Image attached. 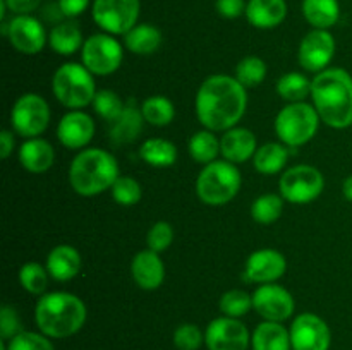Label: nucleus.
Wrapping results in <instances>:
<instances>
[{"mask_svg":"<svg viewBox=\"0 0 352 350\" xmlns=\"http://www.w3.org/2000/svg\"><path fill=\"white\" fill-rule=\"evenodd\" d=\"M253 309L267 321L282 323L294 312V299L280 285L263 283L254 290Z\"/></svg>","mask_w":352,"mask_h":350,"instance_id":"13","label":"nucleus"},{"mask_svg":"<svg viewBox=\"0 0 352 350\" xmlns=\"http://www.w3.org/2000/svg\"><path fill=\"white\" fill-rule=\"evenodd\" d=\"M3 33L9 38L10 45L24 55H34L41 51L47 41V34L41 23L31 16L14 17Z\"/></svg>","mask_w":352,"mask_h":350,"instance_id":"16","label":"nucleus"},{"mask_svg":"<svg viewBox=\"0 0 352 350\" xmlns=\"http://www.w3.org/2000/svg\"><path fill=\"white\" fill-rule=\"evenodd\" d=\"M7 350H55L50 340L43 333L21 331L14 338L9 340Z\"/></svg>","mask_w":352,"mask_h":350,"instance_id":"40","label":"nucleus"},{"mask_svg":"<svg viewBox=\"0 0 352 350\" xmlns=\"http://www.w3.org/2000/svg\"><path fill=\"white\" fill-rule=\"evenodd\" d=\"M141 113H143L144 120L151 126L164 127L174 120L175 108L172 102L165 96H151L146 98L141 105Z\"/></svg>","mask_w":352,"mask_h":350,"instance_id":"32","label":"nucleus"},{"mask_svg":"<svg viewBox=\"0 0 352 350\" xmlns=\"http://www.w3.org/2000/svg\"><path fill=\"white\" fill-rule=\"evenodd\" d=\"M81 254L67 244L54 247L47 257L48 275L57 281L72 280L81 270Z\"/></svg>","mask_w":352,"mask_h":350,"instance_id":"22","label":"nucleus"},{"mask_svg":"<svg viewBox=\"0 0 352 350\" xmlns=\"http://www.w3.org/2000/svg\"><path fill=\"white\" fill-rule=\"evenodd\" d=\"M220 153L230 163H244L256 153V137L250 129L232 127L220 139Z\"/></svg>","mask_w":352,"mask_h":350,"instance_id":"20","label":"nucleus"},{"mask_svg":"<svg viewBox=\"0 0 352 350\" xmlns=\"http://www.w3.org/2000/svg\"><path fill=\"white\" fill-rule=\"evenodd\" d=\"M41 0H6L9 10L19 14V16H28L30 12L36 10Z\"/></svg>","mask_w":352,"mask_h":350,"instance_id":"46","label":"nucleus"},{"mask_svg":"<svg viewBox=\"0 0 352 350\" xmlns=\"http://www.w3.org/2000/svg\"><path fill=\"white\" fill-rule=\"evenodd\" d=\"M292 350H329L332 333L329 325L320 316L302 312L292 321L291 326Z\"/></svg>","mask_w":352,"mask_h":350,"instance_id":"12","label":"nucleus"},{"mask_svg":"<svg viewBox=\"0 0 352 350\" xmlns=\"http://www.w3.org/2000/svg\"><path fill=\"white\" fill-rule=\"evenodd\" d=\"M131 273H133V278L138 283V287H141L143 290H155V288H158L164 283V261H162V257L155 250H141V253L134 256L133 263H131Z\"/></svg>","mask_w":352,"mask_h":350,"instance_id":"19","label":"nucleus"},{"mask_svg":"<svg viewBox=\"0 0 352 350\" xmlns=\"http://www.w3.org/2000/svg\"><path fill=\"white\" fill-rule=\"evenodd\" d=\"M119 178V165L113 154L100 148L82 150L69 168L71 187L81 196H96L112 189Z\"/></svg>","mask_w":352,"mask_h":350,"instance_id":"4","label":"nucleus"},{"mask_svg":"<svg viewBox=\"0 0 352 350\" xmlns=\"http://www.w3.org/2000/svg\"><path fill=\"white\" fill-rule=\"evenodd\" d=\"M278 95L291 103H299L311 95V82L299 72H289L284 74L277 82Z\"/></svg>","mask_w":352,"mask_h":350,"instance_id":"34","label":"nucleus"},{"mask_svg":"<svg viewBox=\"0 0 352 350\" xmlns=\"http://www.w3.org/2000/svg\"><path fill=\"white\" fill-rule=\"evenodd\" d=\"M320 115L315 106L305 102L291 103L278 112L275 132L285 146H301L315 137L320 126Z\"/></svg>","mask_w":352,"mask_h":350,"instance_id":"7","label":"nucleus"},{"mask_svg":"<svg viewBox=\"0 0 352 350\" xmlns=\"http://www.w3.org/2000/svg\"><path fill=\"white\" fill-rule=\"evenodd\" d=\"M246 2L244 0H217V10L220 16L227 19H236L241 14L246 12Z\"/></svg>","mask_w":352,"mask_h":350,"instance_id":"44","label":"nucleus"},{"mask_svg":"<svg viewBox=\"0 0 352 350\" xmlns=\"http://www.w3.org/2000/svg\"><path fill=\"white\" fill-rule=\"evenodd\" d=\"M280 194L285 201L294 205L311 202L322 194L325 180L318 168L311 165H296L284 172L278 182Z\"/></svg>","mask_w":352,"mask_h":350,"instance_id":"8","label":"nucleus"},{"mask_svg":"<svg viewBox=\"0 0 352 350\" xmlns=\"http://www.w3.org/2000/svg\"><path fill=\"white\" fill-rule=\"evenodd\" d=\"M91 105L93 110L109 124H112L113 120L119 119L120 113L126 108L122 100H120L116 93L110 91V89H100V91H96L95 100H93Z\"/></svg>","mask_w":352,"mask_h":350,"instance_id":"36","label":"nucleus"},{"mask_svg":"<svg viewBox=\"0 0 352 350\" xmlns=\"http://www.w3.org/2000/svg\"><path fill=\"white\" fill-rule=\"evenodd\" d=\"M287 16L285 0H250L246 7V17L254 27L270 30L278 26Z\"/></svg>","mask_w":352,"mask_h":350,"instance_id":"24","label":"nucleus"},{"mask_svg":"<svg viewBox=\"0 0 352 350\" xmlns=\"http://www.w3.org/2000/svg\"><path fill=\"white\" fill-rule=\"evenodd\" d=\"M282 211H284V198L277 194L260 196L254 199L253 206H251V216L254 222L261 223V225H270V223L277 222Z\"/></svg>","mask_w":352,"mask_h":350,"instance_id":"33","label":"nucleus"},{"mask_svg":"<svg viewBox=\"0 0 352 350\" xmlns=\"http://www.w3.org/2000/svg\"><path fill=\"white\" fill-rule=\"evenodd\" d=\"M220 153V141L212 130H199L189 141V154L198 163L208 165L217 160Z\"/></svg>","mask_w":352,"mask_h":350,"instance_id":"31","label":"nucleus"},{"mask_svg":"<svg viewBox=\"0 0 352 350\" xmlns=\"http://www.w3.org/2000/svg\"><path fill=\"white\" fill-rule=\"evenodd\" d=\"M253 307V295L244 290H229L220 299V311L229 318H241Z\"/></svg>","mask_w":352,"mask_h":350,"instance_id":"38","label":"nucleus"},{"mask_svg":"<svg viewBox=\"0 0 352 350\" xmlns=\"http://www.w3.org/2000/svg\"><path fill=\"white\" fill-rule=\"evenodd\" d=\"M50 122V108L41 96L34 93H26L21 96L10 112V124L19 136L38 137Z\"/></svg>","mask_w":352,"mask_h":350,"instance_id":"9","label":"nucleus"},{"mask_svg":"<svg viewBox=\"0 0 352 350\" xmlns=\"http://www.w3.org/2000/svg\"><path fill=\"white\" fill-rule=\"evenodd\" d=\"M287 261L284 254L275 249H260L246 261L244 280L251 283H274L285 273Z\"/></svg>","mask_w":352,"mask_h":350,"instance_id":"17","label":"nucleus"},{"mask_svg":"<svg viewBox=\"0 0 352 350\" xmlns=\"http://www.w3.org/2000/svg\"><path fill=\"white\" fill-rule=\"evenodd\" d=\"M246 106V88L226 74L206 78L196 95V115L212 132L232 129L243 119Z\"/></svg>","mask_w":352,"mask_h":350,"instance_id":"1","label":"nucleus"},{"mask_svg":"<svg viewBox=\"0 0 352 350\" xmlns=\"http://www.w3.org/2000/svg\"><path fill=\"white\" fill-rule=\"evenodd\" d=\"M140 0H95L93 19L110 34H126L136 26Z\"/></svg>","mask_w":352,"mask_h":350,"instance_id":"11","label":"nucleus"},{"mask_svg":"<svg viewBox=\"0 0 352 350\" xmlns=\"http://www.w3.org/2000/svg\"><path fill=\"white\" fill-rule=\"evenodd\" d=\"M302 14L315 30H329L339 21V2L337 0H305Z\"/></svg>","mask_w":352,"mask_h":350,"instance_id":"26","label":"nucleus"},{"mask_svg":"<svg viewBox=\"0 0 352 350\" xmlns=\"http://www.w3.org/2000/svg\"><path fill=\"white\" fill-rule=\"evenodd\" d=\"M141 160L146 161L151 167L165 168L172 167L177 160V148L174 143L162 137H151V139L144 141L140 148Z\"/></svg>","mask_w":352,"mask_h":350,"instance_id":"27","label":"nucleus"},{"mask_svg":"<svg viewBox=\"0 0 352 350\" xmlns=\"http://www.w3.org/2000/svg\"><path fill=\"white\" fill-rule=\"evenodd\" d=\"M95 134V122L88 113L81 110H72L65 113L57 127V137L69 150L85 148Z\"/></svg>","mask_w":352,"mask_h":350,"instance_id":"18","label":"nucleus"},{"mask_svg":"<svg viewBox=\"0 0 352 350\" xmlns=\"http://www.w3.org/2000/svg\"><path fill=\"white\" fill-rule=\"evenodd\" d=\"M250 340L246 325L229 316L213 319L205 333V342L210 350H248Z\"/></svg>","mask_w":352,"mask_h":350,"instance_id":"14","label":"nucleus"},{"mask_svg":"<svg viewBox=\"0 0 352 350\" xmlns=\"http://www.w3.org/2000/svg\"><path fill=\"white\" fill-rule=\"evenodd\" d=\"M112 196L117 205L133 206L141 199V185L136 178L119 175L112 185Z\"/></svg>","mask_w":352,"mask_h":350,"instance_id":"39","label":"nucleus"},{"mask_svg":"<svg viewBox=\"0 0 352 350\" xmlns=\"http://www.w3.org/2000/svg\"><path fill=\"white\" fill-rule=\"evenodd\" d=\"M205 342V335L196 325H181L174 331V345L179 350H198Z\"/></svg>","mask_w":352,"mask_h":350,"instance_id":"41","label":"nucleus"},{"mask_svg":"<svg viewBox=\"0 0 352 350\" xmlns=\"http://www.w3.org/2000/svg\"><path fill=\"white\" fill-rule=\"evenodd\" d=\"M52 89H54L55 98L62 105L72 110L88 106L89 103H93L96 95L91 72L85 65L74 64V62L60 65L55 71L54 79H52Z\"/></svg>","mask_w":352,"mask_h":350,"instance_id":"6","label":"nucleus"},{"mask_svg":"<svg viewBox=\"0 0 352 350\" xmlns=\"http://www.w3.org/2000/svg\"><path fill=\"white\" fill-rule=\"evenodd\" d=\"M126 47L127 50L138 55H151L160 48L162 33L158 27L151 24H140L134 26L129 33H126Z\"/></svg>","mask_w":352,"mask_h":350,"instance_id":"28","label":"nucleus"},{"mask_svg":"<svg viewBox=\"0 0 352 350\" xmlns=\"http://www.w3.org/2000/svg\"><path fill=\"white\" fill-rule=\"evenodd\" d=\"M19 281L30 294H43L48 287V271L38 263H26L19 270Z\"/></svg>","mask_w":352,"mask_h":350,"instance_id":"37","label":"nucleus"},{"mask_svg":"<svg viewBox=\"0 0 352 350\" xmlns=\"http://www.w3.org/2000/svg\"><path fill=\"white\" fill-rule=\"evenodd\" d=\"M172 240H174V229L167 222H157L146 235L148 249L155 250V253H162V250L168 249Z\"/></svg>","mask_w":352,"mask_h":350,"instance_id":"42","label":"nucleus"},{"mask_svg":"<svg viewBox=\"0 0 352 350\" xmlns=\"http://www.w3.org/2000/svg\"><path fill=\"white\" fill-rule=\"evenodd\" d=\"M336 41L327 30H315L302 38L299 45V64L309 72L325 71L332 62Z\"/></svg>","mask_w":352,"mask_h":350,"instance_id":"15","label":"nucleus"},{"mask_svg":"<svg viewBox=\"0 0 352 350\" xmlns=\"http://www.w3.org/2000/svg\"><path fill=\"white\" fill-rule=\"evenodd\" d=\"M19 161L24 170L31 174H43L50 170L55 161V151L48 141L40 137H31L21 146Z\"/></svg>","mask_w":352,"mask_h":350,"instance_id":"23","label":"nucleus"},{"mask_svg":"<svg viewBox=\"0 0 352 350\" xmlns=\"http://www.w3.org/2000/svg\"><path fill=\"white\" fill-rule=\"evenodd\" d=\"M253 350H291V333L280 323L265 321L253 333Z\"/></svg>","mask_w":352,"mask_h":350,"instance_id":"25","label":"nucleus"},{"mask_svg":"<svg viewBox=\"0 0 352 350\" xmlns=\"http://www.w3.org/2000/svg\"><path fill=\"white\" fill-rule=\"evenodd\" d=\"M311 98L320 119L333 129L352 126V78L344 69H325L311 81Z\"/></svg>","mask_w":352,"mask_h":350,"instance_id":"2","label":"nucleus"},{"mask_svg":"<svg viewBox=\"0 0 352 350\" xmlns=\"http://www.w3.org/2000/svg\"><path fill=\"white\" fill-rule=\"evenodd\" d=\"M144 117L141 113V108L134 105V102H129L120 113L117 120L110 124L109 137L116 146H122V144H131L140 137L141 130H143Z\"/></svg>","mask_w":352,"mask_h":350,"instance_id":"21","label":"nucleus"},{"mask_svg":"<svg viewBox=\"0 0 352 350\" xmlns=\"http://www.w3.org/2000/svg\"><path fill=\"white\" fill-rule=\"evenodd\" d=\"M241 189V174L230 161L205 165L196 180V192L205 205L222 206L232 201Z\"/></svg>","mask_w":352,"mask_h":350,"instance_id":"5","label":"nucleus"},{"mask_svg":"<svg viewBox=\"0 0 352 350\" xmlns=\"http://www.w3.org/2000/svg\"><path fill=\"white\" fill-rule=\"evenodd\" d=\"M267 75V64L258 57H246L237 64L236 79L244 88H254L261 84Z\"/></svg>","mask_w":352,"mask_h":350,"instance_id":"35","label":"nucleus"},{"mask_svg":"<svg viewBox=\"0 0 352 350\" xmlns=\"http://www.w3.org/2000/svg\"><path fill=\"white\" fill-rule=\"evenodd\" d=\"M89 0H58V9L64 16L76 17L85 12Z\"/></svg>","mask_w":352,"mask_h":350,"instance_id":"45","label":"nucleus"},{"mask_svg":"<svg viewBox=\"0 0 352 350\" xmlns=\"http://www.w3.org/2000/svg\"><path fill=\"white\" fill-rule=\"evenodd\" d=\"M289 158V151L284 144L267 143L258 148L254 153V168L263 175L278 174L285 167Z\"/></svg>","mask_w":352,"mask_h":350,"instance_id":"29","label":"nucleus"},{"mask_svg":"<svg viewBox=\"0 0 352 350\" xmlns=\"http://www.w3.org/2000/svg\"><path fill=\"white\" fill-rule=\"evenodd\" d=\"M12 150H14L12 132H9V130H2V134H0V156L6 160V158H9V154L12 153Z\"/></svg>","mask_w":352,"mask_h":350,"instance_id":"47","label":"nucleus"},{"mask_svg":"<svg viewBox=\"0 0 352 350\" xmlns=\"http://www.w3.org/2000/svg\"><path fill=\"white\" fill-rule=\"evenodd\" d=\"M342 192H344V196H346V198L352 202V175H349V177H347L346 180H344Z\"/></svg>","mask_w":352,"mask_h":350,"instance_id":"48","label":"nucleus"},{"mask_svg":"<svg viewBox=\"0 0 352 350\" xmlns=\"http://www.w3.org/2000/svg\"><path fill=\"white\" fill-rule=\"evenodd\" d=\"M124 51L119 41L110 34H93L82 45V65L91 74L109 75L122 64Z\"/></svg>","mask_w":352,"mask_h":350,"instance_id":"10","label":"nucleus"},{"mask_svg":"<svg viewBox=\"0 0 352 350\" xmlns=\"http://www.w3.org/2000/svg\"><path fill=\"white\" fill-rule=\"evenodd\" d=\"M34 321L48 338H67L85 326L86 305L74 294L52 292L38 301Z\"/></svg>","mask_w":352,"mask_h":350,"instance_id":"3","label":"nucleus"},{"mask_svg":"<svg viewBox=\"0 0 352 350\" xmlns=\"http://www.w3.org/2000/svg\"><path fill=\"white\" fill-rule=\"evenodd\" d=\"M23 331V323H21L19 314L10 305H2L0 309V336L2 340H10Z\"/></svg>","mask_w":352,"mask_h":350,"instance_id":"43","label":"nucleus"},{"mask_svg":"<svg viewBox=\"0 0 352 350\" xmlns=\"http://www.w3.org/2000/svg\"><path fill=\"white\" fill-rule=\"evenodd\" d=\"M52 50L60 55H72L82 47V33L76 23H62L50 31L48 36Z\"/></svg>","mask_w":352,"mask_h":350,"instance_id":"30","label":"nucleus"}]
</instances>
